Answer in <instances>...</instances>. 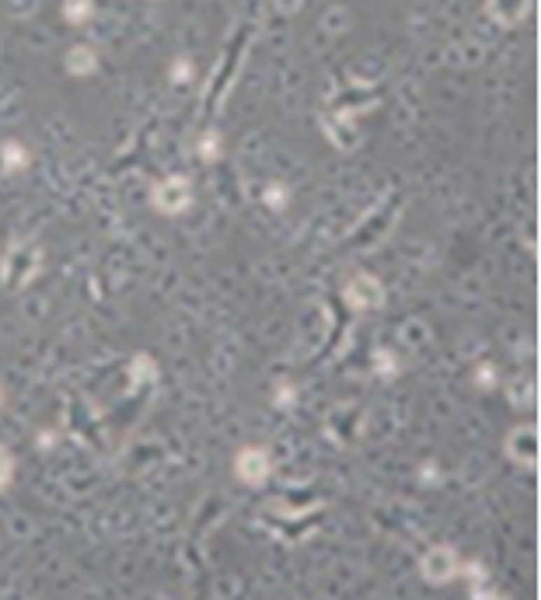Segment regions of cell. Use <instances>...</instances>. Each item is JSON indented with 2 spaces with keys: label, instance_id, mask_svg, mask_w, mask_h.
I'll return each mask as SVG.
<instances>
[{
  "label": "cell",
  "instance_id": "cell-5",
  "mask_svg": "<svg viewBox=\"0 0 541 600\" xmlns=\"http://www.w3.org/2000/svg\"><path fill=\"white\" fill-rule=\"evenodd\" d=\"M342 300H346L353 310H374V307L384 303V287H381L377 276L360 273V276H353V280L342 287Z\"/></svg>",
  "mask_w": 541,
  "mask_h": 600
},
{
  "label": "cell",
  "instance_id": "cell-21",
  "mask_svg": "<svg viewBox=\"0 0 541 600\" xmlns=\"http://www.w3.org/2000/svg\"><path fill=\"white\" fill-rule=\"evenodd\" d=\"M0 401H3V391H0Z\"/></svg>",
  "mask_w": 541,
  "mask_h": 600
},
{
  "label": "cell",
  "instance_id": "cell-17",
  "mask_svg": "<svg viewBox=\"0 0 541 600\" xmlns=\"http://www.w3.org/2000/svg\"><path fill=\"white\" fill-rule=\"evenodd\" d=\"M189 77H192V63H189L185 56L175 59V63H171V80H175V84H185Z\"/></svg>",
  "mask_w": 541,
  "mask_h": 600
},
{
  "label": "cell",
  "instance_id": "cell-11",
  "mask_svg": "<svg viewBox=\"0 0 541 600\" xmlns=\"http://www.w3.org/2000/svg\"><path fill=\"white\" fill-rule=\"evenodd\" d=\"M196 150H199V157H203L206 164H213V161L220 157V136H217V133L210 129V133H206V136L199 140V147H196Z\"/></svg>",
  "mask_w": 541,
  "mask_h": 600
},
{
  "label": "cell",
  "instance_id": "cell-15",
  "mask_svg": "<svg viewBox=\"0 0 541 600\" xmlns=\"http://www.w3.org/2000/svg\"><path fill=\"white\" fill-rule=\"evenodd\" d=\"M293 401H297V391H293L290 380H283V384L276 387V394H272V405H276V408H293Z\"/></svg>",
  "mask_w": 541,
  "mask_h": 600
},
{
  "label": "cell",
  "instance_id": "cell-14",
  "mask_svg": "<svg viewBox=\"0 0 541 600\" xmlns=\"http://www.w3.org/2000/svg\"><path fill=\"white\" fill-rule=\"evenodd\" d=\"M489 14H500V17H507L503 24H517V21H524V14H528V3H517V7H510V10H503L500 3H489Z\"/></svg>",
  "mask_w": 541,
  "mask_h": 600
},
{
  "label": "cell",
  "instance_id": "cell-20",
  "mask_svg": "<svg viewBox=\"0 0 541 600\" xmlns=\"http://www.w3.org/2000/svg\"><path fill=\"white\" fill-rule=\"evenodd\" d=\"M52 443H56V440H52V433H38V447H42V450H49Z\"/></svg>",
  "mask_w": 541,
  "mask_h": 600
},
{
  "label": "cell",
  "instance_id": "cell-3",
  "mask_svg": "<svg viewBox=\"0 0 541 600\" xmlns=\"http://www.w3.org/2000/svg\"><path fill=\"white\" fill-rule=\"evenodd\" d=\"M503 447H507V457L517 461L521 468H531V471L538 468V429H535L531 422L514 426V429L507 433Z\"/></svg>",
  "mask_w": 541,
  "mask_h": 600
},
{
  "label": "cell",
  "instance_id": "cell-10",
  "mask_svg": "<svg viewBox=\"0 0 541 600\" xmlns=\"http://www.w3.org/2000/svg\"><path fill=\"white\" fill-rule=\"evenodd\" d=\"M507 387H510V401L517 408H531V401H535V384L531 380H514Z\"/></svg>",
  "mask_w": 541,
  "mask_h": 600
},
{
  "label": "cell",
  "instance_id": "cell-1",
  "mask_svg": "<svg viewBox=\"0 0 541 600\" xmlns=\"http://www.w3.org/2000/svg\"><path fill=\"white\" fill-rule=\"evenodd\" d=\"M419 573H423V580L430 587H444V583H451V580L461 576V559H458V552L451 545H433L419 559Z\"/></svg>",
  "mask_w": 541,
  "mask_h": 600
},
{
  "label": "cell",
  "instance_id": "cell-8",
  "mask_svg": "<svg viewBox=\"0 0 541 600\" xmlns=\"http://www.w3.org/2000/svg\"><path fill=\"white\" fill-rule=\"evenodd\" d=\"M472 380L479 384V391H493V387L500 384V373H496V366H493L489 359H482V363H475V370H472Z\"/></svg>",
  "mask_w": 541,
  "mask_h": 600
},
{
  "label": "cell",
  "instance_id": "cell-7",
  "mask_svg": "<svg viewBox=\"0 0 541 600\" xmlns=\"http://www.w3.org/2000/svg\"><path fill=\"white\" fill-rule=\"evenodd\" d=\"M94 66H98L94 49H87V45H70V52H66V70H70L73 77H87Z\"/></svg>",
  "mask_w": 541,
  "mask_h": 600
},
{
  "label": "cell",
  "instance_id": "cell-2",
  "mask_svg": "<svg viewBox=\"0 0 541 600\" xmlns=\"http://www.w3.org/2000/svg\"><path fill=\"white\" fill-rule=\"evenodd\" d=\"M150 203H154V210H161V213H168V217L185 213V210L192 206V182H189L185 175H171V178H164V182L154 185Z\"/></svg>",
  "mask_w": 541,
  "mask_h": 600
},
{
  "label": "cell",
  "instance_id": "cell-9",
  "mask_svg": "<svg viewBox=\"0 0 541 600\" xmlns=\"http://www.w3.org/2000/svg\"><path fill=\"white\" fill-rule=\"evenodd\" d=\"M374 373L377 377H395L402 366H398V359H395V352H388V349H374Z\"/></svg>",
  "mask_w": 541,
  "mask_h": 600
},
{
  "label": "cell",
  "instance_id": "cell-19",
  "mask_svg": "<svg viewBox=\"0 0 541 600\" xmlns=\"http://www.w3.org/2000/svg\"><path fill=\"white\" fill-rule=\"evenodd\" d=\"M10 475H14V461H10V454L0 447V489L10 482Z\"/></svg>",
  "mask_w": 541,
  "mask_h": 600
},
{
  "label": "cell",
  "instance_id": "cell-4",
  "mask_svg": "<svg viewBox=\"0 0 541 600\" xmlns=\"http://www.w3.org/2000/svg\"><path fill=\"white\" fill-rule=\"evenodd\" d=\"M234 475L245 485H262L272 475V457L266 447H241L234 457Z\"/></svg>",
  "mask_w": 541,
  "mask_h": 600
},
{
  "label": "cell",
  "instance_id": "cell-13",
  "mask_svg": "<svg viewBox=\"0 0 541 600\" xmlns=\"http://www.w3.org/2000/svg\"><path fill=\"white\" fill-rule=\"evenodd\" d=\"M286 203H290V192H286V185L272 182L269 189H266V206H269V210H283Z\"/></svg>",
  "mask_w": 541,
  "mask_h": 600
},
{
  "label": "cell",
  "instance_id": "cell-16",
  "mask_svg": "<svg viewBox=\"0 0 541 600\" xmlns=\"http://www.w3.org/2000/svg\"><path fill=\"white\" fill-rule=\"evenodd\" d=\"M461 573H465V576H472V580H468V583H472V594L486 583V566H482V562H475V559H472V562H461Z\"/></svg>",
  "mask_w": 541,
  "mask_h": 600
},
{
  "label": "cell",
  "instance_id": "cell-18",
  "mask_svg": "<svg viewBox=\"0 0 541 600\" xmlns=\"http://www.w3.org/2000/svg\"><path fill=\"white\" fill-rule=\"evenodd\" d=\"M437 482H440V468H437V461H426L419 468V485H437Z\"/></svg>",
  "mask_w": 541,
  "mask_h": 600
},
{
  "label": "cell",
  "instance_id": "cell-12",
  "mask_svg": "<svg viewBox=\"0 0 541 600\" xmlns=\"http://www.w3.org/2000/svg\"><path fill=\"white\" fill-rule=\"evenodd\" d=\"M63 14H66V21H70V24H84V21L94 14V3H66V7H63Z\"/></svg>",
  "mask_w": 541,
  "mask_h": 600
},
{
  "label": "cell",
  "instance_id": "cell-6",
  "mask_svg": "<svg viewBox=\"0 0 541 600\" xmlns=\"http://www.w3.org/2000/svg\"><path fill=\"white\" fill-rule=\"evenodd\" d=\"M0 168H3L7 175L24 171V168H28V150H24L17 140H3V143H0Z\"/></svg>",
  "mask_w": 541,
  "mask_h": 600
}]
</instances>
